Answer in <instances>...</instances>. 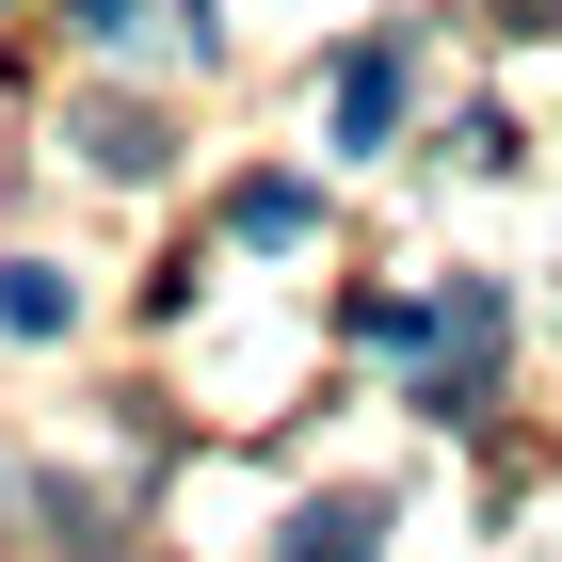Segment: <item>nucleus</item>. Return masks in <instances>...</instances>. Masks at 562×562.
<instances>
[{"instance_id":"nucleus-4","label":"nucleus","mask_w":562,"mask_h":562,"mask_svg":"<svg viewBox=\"0 0 562 562\" xmlns=\"http://www.w3.org/2000/svg\"><path fill=\"white\" fill-rule=\"evenodd\" d=\"M81 161H97V177H145V161H161V130H145V113H81Z\"/></svg>"},{"instance_id":"nucleus-6","label":"nucleus","mask_w":562,"mask_h":562,"mask_svg":"<svg viewBox=\"0 0 562 562\" xmlns=\"http://www.w3.org/2000/svg\"><path fill=\"white\" fill-rule=\"evenodd\" d=\"M515 33H562V0H515Z\"/></svg>"},{"instance_id":"nucleus-2","label":"nucleus","mask_w":562,"mask_h":562,"mask_svg":"<svg viewBox=\"0 0 562 562\" xmlns=\"http://www.w3.org/2000/svg\"><path fill=\"white\" fill-rule=\"evenodd\" d=\"M402 130V48H353L338 65V145H386Z\"/></svg>"},{"instance_id":"nucleus-1","label":"nucleus","mask_w":562,"mask_h":562,"mask_svg":"<svg viewBox=\"0 0 562 562\" xmlns=\"http://www.w3.org/2000/svg\"><path fill=\"white\" fill-rule=\"evenodd\" d=\"M273 562H386V498H322V515H290Z\"/></svg>"},{"instance_id":"nucleus-3","label":"nucleus","mask_w":562,"mask_h":562,"mask_svg":"<svg viewBox=\"0 0 562 562\" xmlns=\"http://www.w3.org/2000/svg\"><path fill=\"white\" fill-rule=\"evenodd\" d=\"M225 225H241V241H305V225H322V193H305V177H241V193H225Z\"/></svg>"},{"instance_id":"nucleus-5","label":"nucleus","mask_w":562,"mask_h":562,"mask_svg":"<svg viewBox=\"0 0 562 562\" xmlns=\"http://www.w3.org/2000/svg\"><path fill=\"white\" fill-rule=\"evenodd\" d=\"M0 322L16 338H65V273H0Z\"/></svg>"}]
</instances>
